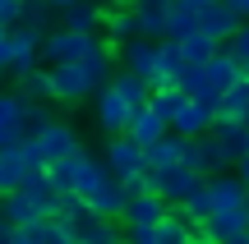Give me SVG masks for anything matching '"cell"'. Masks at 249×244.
<instances>
[{
  "label": "cell",
  "mask_w": 249,
  "mask_h": 244,
  "mask_svg": "<svg viewBox=\"0 0 249 244\" xmlns=\"http://www.w3.org/2000/svg\"><path fill=\"white\" fill-rule=\"evenodd\" d=\"M111 55H83V60H65V65H51V97L60 106H79L88 101L97 88L111 83Z\"/></svg>",
  "instance_id": "cell-1"
},
{
  "label": "cell",
  "mask_w": 249,
  "mask_h": 244,
  "mask_svg": "<svg viewBox=\"0 0 249 244\" xmlns=\"http://www.w3.org/2000/svg\"><path fill=\"white\" fill-rule=\"evenodd\" d=\"M180 162L189 166V171H198L208 180V175H222V171H231V152H226L222 143H217L213 134H198V138H185V147H180Z\"/></svg>",
  "instance_id": "cell-2"
},
{
  "label": "cell",
  "mask_w": 249,
  "mask_h": 244,
  "mask_svg": "<svg viewBox=\"0 0 249 244\" xmlns=\"http://www.w3.org/2000/svg\"><path fill=\"white\" fill-rule=\"evenodd\" d=\"M107 171L116 175V180L129 184L139 171H148V147H143V143H134L129 134H116V138L107 143Z\"/></svg>",
  "instance_id": "cell-3"
},
{
  "label": "cell",
  "mask_w": 249,
  "mask_h": 244,
  "mask_svg": "<svg viewBox=\"0 0 249 244\" xmlns=\"http://www.w3.org/2000/svg\"><path fill=\"white\" fill-rule=\"evenodd\" d=\"M92 115H97V129H107V134L116 138V134H124V129H129L134 106H129V101H124L120 92L107 83V88H97V92H92Z\"/></svg>",
  "instance_id": "cell-4"
},
{
  "label": "cell",
  "mask_w": 249,
  "mask_h": 244,
  "mask_svg": "<svg viewBox=\"0 0 249 244\" xmlns=\"http://www.w3.org/2000/svg\"><path fill=\"white\" fill-rule=\"evenodd\" d=\"M37 65H42V33L14 23V28H9V74L23 79L28 69H37Z\"/></svg>",
  "instance_id": "cell-5"
},
{
  "label": "cell",
  "mask_w": 249,
  "mask_h": 244,
  "mask_svg": "<svg viewBox=\"0 0 249 244\" xmlns=\"http://www.w3.org/2000/svg\"><path fill=\"white\" fill-rule=\"evenodd\" d=\"M166 208L171 203L161 198V194H152V189H129V198H124V226H157L161 217H166Z\"/></svg>",
  "instance_id": "cell-6"
},
{
  "label": "cell",
  "mask_w": 249,
  "mask_h": 244,
  "mask_svg": "<svg viewBox=\"0 0 249 244\" xmlns=\"http://www.w3.org/2000/svg\"><path fill=\"white\" fill-rule=\"evenodd\" d=\"M240 28V14H235L226 0H208L203 9H198V33H208L217 46H226L231 42V33Z\"/></svg>",
  "instance_id": "cell-7"
},
{
  "label": "cell",
  "mask_w": 249,
  "mask_h": 244,
  "mask_svg": "<svg viewBox=\"0 0 249 244\" xmlns=\"http://www.w3.org/2000/svg\"><path fill=\"white\" fill-rule=\"evenodd\" d=\"M37 147H42V157L46 162H55V157H70V152H79V134H74V125H65V120H51L46 129H37Z\"/></svg>",
  "instance_id": "cell-8"
},
{
  "label": "cell",
  "mask_w": 249,
  "mask_h": 244,
  "mask_svg": "<svg viewBox=\"0 0 249 244\" xmlns=\"http://www.w3.org/2000/svg\"><path fill=\"white\" fill-rule=\"evenodd\" d=\"M213 120H217L213 106H203V101L185 97V106L171 115V129H176L180 138H198V134H208V129H213Z\"/></svg>",
  "instance_id": "cell-9"
},
{
  "label": "cell",
  "mask_w": 249,
  "mask_h": 244,
  "mask_svg": "<svg viewBox=\"0 0 249 244\" xmlns=\"http://www.w3.org/2000/svg\"><path fill=\"white\" fill-rule=\"evenodd\" d=\"M102 33L111 37V42H129V37H139V14H134L129 0H111L107 9H102Z\"/></svg>",
  "instance_id": "cell-10"
},
{
  "label": "cell",
  "mask_w": 249,
  "mask_h": 244,
  "mask_svg": "<svg viewBox=\"0 0 249 244\" xmlns=\"http://www.w3.org/2000/svg\"><path fill=\"white\" fill-rule=\"evenodd\" d=\"M107 162H102V157H92V152H74V194H79V198H92V194L102 189V180H107Z\"/></svg>",
  "instance_id": "cell-11"
},
{
  "label": "cell",
  "mask_w": 249,
  "mask_h": 244,
  "mask_svg": "<svg viewBox=\"0 0 249 244\" xmlns=\"http://www.w3.org/2000/svg\"><path fill=\"white\" fill-rule=\"evenodd\" d=\"M124 198H129V189H124V180H116V175H107L102 180V189L88 198L92 217H107V221H120L124 217Z\"/></svg>",
  "instance_id": "cell-12"
},
{
  "label": "cell",
  "mask_w": 249,
  "mask_h": 244,
  "mask_svg": "<svg viewBox=\"0 0 249 244\" xmlns=\"http://www.w3.org/2000/svg\"><path fill=\"white\" fill-rule=\"evenodd\" d=\"M203 230L208 240H231V235H240V230H249V208H213V217L203 221Z\"/></svg>",
  "instance_id": "cell-13"
},
{
  "label": "cell",
  "mask_w": 249,
  "mask_h": 244,
  "mask_svg": "<svg viewBox=\"0 0 249 244\" xmlns=\"http://www.w3.org/2000/svg\"><path fill=\"white\" fill-rule=\"evenodd\" d=\"M116 60H124V69L152 79V69H157V42H148V37H129V42L116 46Z\"/></svg>",
  "instance_id": "cell-14"
},
{
  "label": "cell",
  "mask_w": 249,
  "mask_h": 244,
  "mask_svg": "<svg viewBox=\"0 0 249 244\" xmlns=\"http://www.w3.org/2000/svg\"><path fill=\"white\" fill-rule=\"evenodd\" d=\"M203 79L213 83L217 92H226V88H231L235 79H245V69H240V60H235V55L226 51V46H217V51H213V55L203 60Z\"/></svg>",
  "instance_id": "cell-15"
},
{
  "label": "cell",
  "mask_w": 249,
  "mask_h": 244,
  "mask_svg": "<svg viewBox=\"0 0 249 244\" xmlns=\"http://www.w3.org/2000/svg\"><path fill=\"white\" fill-rule=\"evenodd\" d=\"M208 194H213V208H245L249 203V189L235 171H222V175H208Z\"/></svg>",
  "instance_id": "cell-16"
},
{
  "label": "cell",
  "mask_w": 249,
  "mask_h": 244,
  "mask_svg": "<svg viewBox=\"0 0 249 244\" xmlns=\"http://www.w3.org/2000/svg\"><path fill=\"white\" fill-rule=\"evenodd\" d=\"M208 134H213L217 143L231 152V162H240V157L249 152V125H245V120H222V115H217Z\"/></svg>",
  "instance_id": "cell-17"
},
{
  "label": "cell",
  "mask_w": 249,
  "mask_h": 244,
  "mask_svg": "<svg viewBox=\"0 0 249 244\" xmlns=\"http://www.w3.org/2000/svg\"><path fill=\"white\" fill-rule=\"evenodd\" d=\"M60 28H74V33H102V5L97 0H74V5L60 9Z\"/></svg>",
  "instance_id": "cell-18"
},
{
  "label": "cell",
  "mask_w": 249,
  "mask_h": 244,
  "mask_svg": "<svg viewBox=\"0 0 249 244\" xmlns=\"http://www.w3.org/2000/svg\"><path fill=\"white\" fill-rule=\"evenodd\" d=\"M166 129H171V125H166V120H161L152 106H139V111L129 115V129H124V134H129L134 143H143V147H148V143H157Z\"/></svg>",
  "instance_id": "cell-19"
},
{
  "label": "cell",
  "mask_w": 249,
  "mask_h": 244,
  "mask_svg": "<svg viewBox=\"0 0 249 244\" xmlns=\"http://www.w3.org/2000/svg\"><path fill=\"white\" fill-rule=\"evenodd\" d=\"M18 23L33 28V33H51V23H60V9L51 0H18Z\"/></svg>",
  "instance_id": "cell-20"
},
{
  "label": "cell",
  "mask_w": 249,
  "mask_h": 244,
  "mask_svg": "<svg viewBox=\"0 0 249 244\" xmlns=\"http://www.w3.org/2000/svg\"><path fill=\"white\" fill-rule=\"evenodd\" d=\"M111 88H116V92H120L124 101H129L134 111H139V106H148V97H152L148 79H143V74H134V69H120V74H111Z\"/></svg>",
  "instance_id": "cell-21"
},
{
  "label": "cell",
  "mask_w": 249,
  "mask_h": 244,
  "mask_svg": "<svg viewBox=\"0 0 249 244\" xmlns=\"http://www.w3.org/2000/svg\"><path fill=\"white\" fill-rule=\"evenodd\" d=\"M171 208H180V212H185L189 221H194V226H203V221L213 217V194H208V180H198L194 189H189V194H185L180 203H171Z\"/></svg>",
  "instance_id": "cell-22"
},
{
  "label": "cell",
  "mask_w": 249,
  "mask_h": 244,
  "mask_svg": "<svg viewBox=\"0 0 249 244\" xmlns=\"http://www.w3.org/2000/svg\"><path fill=\"white\" fill-rule=\"evenodd\" d=\"M180 147H185V138H180L176 129H166V134H161L157 143H148V171L176 166V162H180Z\"/></svg>",
  "instance_id": "cell-23"
},
{
  "label": "cell",
  "mask_w": 249,
  "mask_h": 244,
  "mask_svg": "<svg viewBox=\"0 0 249 244\" xmlns=\"http://www.w3.org/2000/svg\"><path fill=\"white\" fill-rule=\"evenodd\" d=\"M217 115H222V120H245V115H249V79H235L231 88L222 92Z\"/></svg>",
  "instance_id": "cell-24"
},
{
  "label": "cell",
  "mask_w": 249,
  "mask_h": 244,
  "mask_svg": "<svg viewBox=\"0 0 249 244\" xmlns=\"http://www.w3.org/2000/svg\"><path fill=\"white\" fill-rule=\"evenodd\" d=\"M14 88L23 92L28 101H55V97H51V65H46V69H42V65L28 69L23 79H14Z\"/></svg>",
  "instance_id": "cell-25"
},
{
  "label": "cell",
  "mask_w": 249,
  "mask_h": 244,
  "mask_svg": "<svg viewBox=\"0 0 249 244\" xmlns=\"http://www.w3.org/2000/svg\"><path fill=\"white\" fill-rule=\"evenodd\" d=\"M28 162H23V152H0V194H9V189H18V184H28Z\"/></svg>",
  "instance_id": "cell-26"
},
{
  "label": "cell",
  "mask_w": 249,
  "mask_h": 244,
  "mask_svg": "<svg viewBox=\"0 0 249 244\" xmlns=\"http://www.w3.org/2000/svg\"><path fill=\"white\" fill-rule=\"evenodd\" d=\"M185 97H189V92L180 88V83H166V88H152L148 106H152V111H157V115H161V120H166V125H171V115H176V111L185 106Z\"/></svg>",
  "instance_id": "cell-27"
},
{
  "label": "cell",
  "mask_w": 249,
  "mask_h": 244,
  "mask_svg": "<svg viewBox=\"0 0 249 244\" xmlns=\"http://www.w3.org/2000/svg\"><path fill=\"white\" fill-rule=\"evenodd\" d=\"M111 240H120V221L88 217V221L79 226V240H74V244H111Z\"/></svg>",
  "instance_id": "cell-28"
},
{
  "label": "cell",
  "mask_w": 249,
  "mask_h": 244,
  "mask_svg": "<svg viewBox=\"0 0 249 244\" xmlns=\"http://www.w3.org/2000/svg\"><path fill=\"white\" fill-rule=\"evenodd\" d=\"M176 42H180V55H185V65H203L208 55L217 51V42H213L208 33H198V28H194V33H185V37H176Z\"/></svg>",
  "instance_id": "cell-29"
},
{
  "label": "cell",
  "mask_w": 249,
  "mask_h": 244,
  "mask_svg": "<svg viewBox=\"0 0 249 244\" xmlns=\"http://www.w3.org/2000/svg\"><path fill=\"white\" fill-rule=\"evenodd\" d=\"M5 125H28V97L23 92H0V129Z\"/></svg>",
  "instance_id": "cell-30"
},
{
  "label": "cell",
  "mask_w": 249,
  "mask_h": 244,
  "mask_svg": "<svg viewBox=\"0 0 249 244\" xmlns=\"http://www.w3.org/2000/svg\"><path fill=\"white\" fill-rule=\"evenodd\" d=\"M194 28H198V14L171 0V9H166V37H185V33H194Z\"/></svg>",
  "instance_id": "cell-31"
},
{
  "label": "cell",
  "mask_w": 249,
  "mask_h": 244,
  "mask_svg": "<svg viewBox=\"0 0 249 244\" xmlns=\"http://www.w3.org/2000/svg\"><path fill=\"white\" fill-rule=\"evenodd\" d=\"M46 180L55 184V194L74 189V152H70V157H55V162H46Z\"/></svg>",
  "instance_id": "cell-32"
},
{
  "label": "cell",
  "mask_w": 249,
  "mask_h": 244,
  "mask_svg": "<svg viewBox=\"0 0 249 244\" xmlns=\"http://www.w3.org/2000/svg\"><path fill=\"white\" fill-rule=\"evenodd\" d=\"M134 14H139V37H148V42L166 37V14H157V9H134Z\"/></svg>",
  "instance_id": "cell-33"
},
{
  "label": "cell",
  "mask_w": 249,
  "mask_h": 244,
  "mask_svg": "<svg viewBox=\"0 0 249 244\" xmlns=\"http://www.w3.org/2000/svg\"><path fill=\"white\" fill-rule=\"evenodd\" d=\"M226 51L235 55L240 65H249V18H240V28L231 33V42H226Z\"/></svg>",
  "instance_id": "cell-34"
},
{
  "label": "cell",
  "mask_w": 249,
  "mask_h": 244,
  "mask_svg": "<svg viewBox=\"0 0 249 244\" xmlns=\"http://www.w3.org/2000/svg\"><path fill=\"white\" fill-rule=\"evenodd\" d=\"M23 138H28V125H5L0 129V152H14Z\"/></svg>",
  "instance_id": "cell-35"
},
{
  "label": "cell",
  "mask_w": 249,
  "mask_h": 244,
  "mask_svg": "<svg viewBox=\"0 0 249 244\" xmlns=\"http://www.w3.org/2000/svg\"><path fill=\"white\" fill-rule=\"evenodd\" d=\"M129 244H157V226H124Z\"/></svg>",
  "instance_id": "cell-36"
},
{
  "label": "cell",
  "mask_w": 249,
  "mask_h": 244,
  "mask_svg": "<svg viewBox=\"0 0 249 244\" xmlns=\"http://www.w3.org/2000/svg\"><path fill=\"white\" fill-rule=\"evenodd\" d=\"M18 23V0H0V28H14Z\"/></svg>",
  "instance_id": "cell-37"
},
{
  "label": "cell",
  "mask_w": 249,
  "mask_h": 244,
  "mask_svg": "<svg viewBox=\"0 0 249 244\" xmlns=\"http://www.w3.org/2000/svg\"><path fill=\"white\" fill-rule=\"evenodd\" d=\"M9 74V28H0V79Z\"/></svg>",
  "instance_id": "cell-38"
},
{
  "label": "cell",
  "mask_w": 249,
  "mask_h": 244,
  "mask_svg": "<svg viewBox=\"0 0 249 244\" xmlns=\"http://www.w3.org/2000/svg\"><path fill=\"white\" fill-rule=\"evenodd\" d=\"M134 9H157V14H166L171 9V0H129Z\"/></svg>",
  "instance_id": "cell-39"
},
{
  "label": "cell",
  "mask_w": 249,
  "mask_h": 244,
  "mask_svg": "<svg viewBox=\"0 0 249 244\" xmlns=\"http://www.w3.org/2000/svg\"><path fill=\"white\" fill-rule=\"evenodd\" d=\"M5 244H37V240H33V230H28V226H18V230H14V235H9V240H5Z\"/></svg>",
  "instance_id": "cell-40"
},
{
  "label": "cell",
  "mask_w": 249,
  "mask_h": 244,
  "mask_svg": "<svg viewBox=\"0 0 249 244\" xmlns=\"http://www.w3.org/2000/svg\"><path fill=\"white\" fill-rule=\"evenodd\" d=\"M235 175H240V180H245V189H249V152L240 157V162H235Z\"/></svg>",
  "instance_id": "cell-41"
},
{
  "label": "cell",
  "mask_w": 249,
  "mask_h": 244,
  "mask_svg": "<svg viewBox=\"0 0 249 244\" xmlns=\"http://www.w3.org/2000/svg\"><path fill=\"white\" fill-rule=\"evenodd\" d=\"M222 244H249V230H240V235H231V240H222Z\"/></svg>",
  "instance_id": "cell-42"
},
{
  "label": "cell",
  "mask_w": 249,
  "mask_h": 244,
  "mask_svg": "<svg viewBox=\"0 0 249 244\" xmlns=\"http://www.w3.org/2000/svg\"><path fill=\"white\" fill-rule=\"evenodd\" d=\"M185 244H203V230H194V235H189Z\"/></svg>",
  "instance_id": "cell-43"
},
{
  "label": "cell",
  "mask_w": 249,
  "mask_h": 244,
  "mask_svg": "<svg viewBox=\"0 0 249 244\" xmlns=\"http://www.w3.org/2000/svg\"><path fill=\"white\" fill-rule=\"evenodd\" d=\"M51 5H55V9H65V5H74V0H51Z\"/></svg>",
  "instance_id": "cell-44"
},
{
  "label": "cell",
  "mask_w": 249,
  "mask_h": 244,
  "mask_svg": "<svg viewBox=\"0 0 249 244\" xmlns=\"http://www.w3.org/2000/svg\"><path fill=\"white\" fill-rule=\"evenodd\" d=\"M111 244H129V240H124V235H120V240H111Z\"/></svg>",
  "instance_id": "cell-45"
},
{
  "label": "cell",
  "mask_w": 249,
  "mask_h": 244,
  "mask_svg": "<svg viewBox=\"0 0 249 244\" xmlns=\"http://www.w3.org/2000/svg\"><path fill=\"white\" fill-rule=\"evenodd\" d=\"M245 208H249V203H245Z\"/></svg>",
  "instance_id": "cell-46"
}]
</instances>
